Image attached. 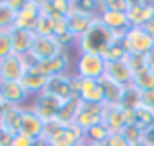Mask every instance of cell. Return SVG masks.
Listing matches in <instances>:
<instances>
[{"mask_svg": "<svg viewBox=\"0 0 154 146\" xmlns=\"http://www.w3.org/2000/svg\"><path fill=\"white\" fill-rule=\"evenodd\" d=\"M63 103H64V99H60V97H57V96H51V94H45V92H43V94L35 96L33 107H31V109H33V113L43 121V123H49V121H57Z\"/></svg>", "mask_w": 154, "mask_h": 146, "instance_id": "obj_6", "label": "cell"}, {"mask_svg": "<svg viewBox=\"0 0 154 146\" xmlns=\"http://www.w3.org/2000/svg\"><path fill=\"white\" fill-rule=\"evenodd\" d=\"M4 111H6V103L2 101V97H0V123H2V117H4Z\"/></svg>", "mask_w": 154, "mask_h": 146, "instance_id": "obj_46", "label": "cell"}, {"mask_svg": "<svg viewBox=\"0 0 154 146\" xmlns=\"http://www.w3.org/2000/svg\"><path fill=\"white\" fill-rule=\"evenodd\" d=\"M154 18V2H131V8L127 12V20L131 27H143L146 22Z\"/></svg>", "mask_w": 154, "mask_h": 146, "instance_id": "obj_12", "label": "cell"}, {"mask_svg": "<svg viewBox=\"0 0 154 146\" xmlns=\"http://www.w3.org/2000/svg\"><path fill=\"white\" fill-rule=\"evenodd\" d=\"M98 18H100V22L113 33V37H115L117 41H123L125 33L131 29V23H129V20H127V14H123V12L102 10Z\"/></svg>", "mask_w": 154, "mask_h": 146, "instance_id": "obj_8", "label": "cell"}, {"mask_svg": "<svg viewBox=\"0 0 154 146\" xmlns=\"http://www.w3.org/2000/svg\"><path fill=\"white\" fill-rule=\"evenodd\" d=\"M72 10L86 18H98L102 12V2L100 0H72Z\"/></svg>", "mask_w": 154, "mask_h": 146, "instance_id": "obj_25", "label": "cell"}, {"mask_svg": "<svg viewBox=\"0 0 154 146\" xmlns=\"http://www.w3.org/2000/svg\"><path fill=\"white\" fill-rule=\"evenodd\" d=\"M0 97L6 105H22L29 94L20 82H0Z\"/></svg>", "mask_w": 154, "mask_h": 146, "instance_id": "obj_16", "label": "cell"}, {"mask_svg": "<svg viewBox=\"0 0 154 146\" xmlns=\"http://www.w3.org/2000/svg\"><path fill=\"white\" fill-rule=\"evenodd\" d=\"M133 146H148V144H144V142H139V144H133Z\"/></svg>", "mask_w": 154, "mask_h": 146, "instance_id": "obj_50", "label": "cell"}, {"mask_svg": "<svg viewBox=\"0 0 154 146\" xmlns=\"http://www.w3.org/2000/svg\"><path fill=\"white\" fill-rule=\"evenodd\" d=\"M68 62H70V56L66 55V51L63 55L55 56L51 60H45V62H39L37 68L43 72L45 76H55V74H66L68 70Z\"/></svg>", "mask_w": 154, "mask_h": 146, "instance_id": "obj_22", "label": "cell"}, {"mask_svg": "<svg viewBox=\"0 0 154 146\" xmlns=\"http://www.w3.org/2000/svg\"><path fill=\"white\" fill-rule=\"evenodd\" d=\"M143 27H144V29H146V31H148V33H150V35H152V37H154V18L150 20V22H146V23H144V26H143Z\"/></svg>", "mask_w": 154, "mask_h": 146, "instance_id": "obj_45", "label": "cell"}, {"mask_svg": "<svg viewBox=\"0 0 154 146\" xmlns=\"http://www.w3.org/2000/svg\"><path fill=\"white\" fill-rule=\"evenodd\" d=\"M115 41L113 33L100 22V18H94L88 27V31L78 37L76 45H78V53H94V55H102L111 43Z\"/></svg>", "mask_w": 154, "mask_h": 146, "instance_id": "obj_1", "label": "cell"}, {"mask_svg": "<svg viewBox=\"0 0 154 146\" xmlns=\"http://www.w3.org/2000/svg\"><path fill=\"white\" fill-rule=\"evenodd\" d=\"M105 78L113 80V82L121 84V86H131L133 82V72L131 68L127 66V62L125 60H113V62H107L105 64Z\"/></svg>", "mask_w": 154, "mask_h": 146, "instance_id": "obj_18", "label": "cell"}, {"mask_svg": "<svg viewBox=\"0 0 154 146\" xmlns=\"http://www.w3.org/2000/svg\"><path fill=\"white\" fill-rule=\"evenodd\" d=\"M74 146H88V142H86V140H84V138H82V140H78V142H76Z\"/></svg>", "mask_w": 154, "mask_h": 146, "instance_id": "obj_49", "label": "cell"}, {"mask_svg": "<svg viewBox=\"0 0 154 146\" xmlns=\"http://www.w3.org/2000/svg\"><path fill=\"white\" fill-rule=\"evenodd\" d=\"M144 64H146V68L150 72H154V49L150 53H146V55H144Z\"/></svg>", "mask_w": 154, "mask_h": 146, "instance_id": "obj_44", "label": "cell"}, {"mask_svg": "<svg viewBox=\"0 0 154 146\" xmlns=\"http://www.w3.org/2000/svg\"><path fill=\"white\" fill-rule=\"evenodd\" d=\"M143 142L148 144V146H154V127L146 129V131L143 132Z\"/></svg>", "mask_w": 154, "mask_h": 146, "instance_id": "obj_43", "label": "cell"}, {"mask_svg": "<svg viewBox=\"0 0 154 146\" xmlns=\"http://www.w3.org/2000/svg\"><path fill=\"white\" fill-rule=\"evenodd\" d=\"M45 94L57 96L60 99H68L72 94V82H70V74H55L47 78V86H45Z\"/></svg>", "mask_w": 154, "mask_h": 146, "instance_id": "obj_15", "label": "cell"}, {"mask_svg": "<svg viewBox=\"0 0 154 146\" xmlns=\"http://www.w3.org/2000/svg\"><path fill=\"white\" fill-rule=\"evenodd\" d=\"M102 113H103V105H92V103H84L82 101V107H80L78 115L74 119V125L82 132H86L90 127L102 123Z\"/></svg>", "mask_w": 154, "mask_h": 146, "instance_id": "obj_11", "label": "cell"}, {"mask_svg": "<svg viewBox=\"0 0 154 146\" xmlns=\"http://www.w3.org/2000/svg\"><path fill=\"white\" fill-rule=\"evenodd\" d=\"M47 78H49V76L43 74V72L37 68V64H27V68H26V72H23L22 80H20V84L26 88V92L29 96H39V94L45 92Z\"/></svg>", "mask_w": 154, "mask_h": 146, "instance_id": "obj_10", "label": "cell"}, {"mask_svg": "<svg viewBox=\"0 0 154 146\" xmlns=\"http://www.w3.org/2000/svg\"><path fill=\"white\" fill-rule=\"evenodd\" d=\"M35 35H39V37H55V20L41 14L37 20V26H35Z\"/></svg>", "mask_w": 154, "mask_h": 146, "instance_id": "obj_31", "label": "cell"}, {"mask_svg": "<svg viewBox=\"0 0 154 146\" xmlns=\"http://www.w3.org/2000/svg\"><path fill=\"white\" fill-rule=\"evenodd\" d=\"M102 123L109 132H121L127 125H135V109H125L121 105H103Z\"/></svg>", "mask_w": 154, "mask_h": 146, "instance_id": "obj_2", "label": "cell"}, {"mask_svg": "<svg viewBox=\"0 0 154 146\" xmlns=\"http://www.w3.org/2000/svg\"><path fill=\"white\" fill-rule=\"evenodd\" d=\"M22 115H23L22 105H6V111H4L0 127H4L8 132H12V135H18L20 132V123H22Z\"/></svg>", "mask_w": 154, "mask_h": 146, "instance_id": "obj_23", "label": "cell"}, {"mask_svg": "<svg viewBox=\"0 0 154 146\" xmlns=\"http://www.w3.org/2000/svg\"><path fill=\"white\" fill-rule=\"evenodd\" d=\"M135 125L140 129V131H146V129L154 127V111H150V109L143 107V105L139 103V107L135 109Z\"/></svg>", "mask_w": 154, "mask_h": 146, "instance_id": "obj_28", "label": "cell"}, {"mask_svg": "<svg viewBox=\"0 0 154 146\" xmlns=\"http://www.w3.org/2000/svg\"><path fill=\"white\" fill-rule=\"evenodd\" d=\"M51 2H53V6H55V10L59 12L60 18H66L72 12V0H51Z\"/></svg>", "mask_w": 154, "mask_h": 146, "instance_id": "obj_37", "label": "cell"}, {"mask_svg": "<svg viewBox=\"0 0 154 146\" xmlns=\"http://www.w3.org/2000/svg\"><path fill=\"white\" fill-rule=\"evenodd\" d=\"M109 129L105 127L103 123H98L94 125V127H90L86 132H84V140H88V142H105V140L109 138Z\"/></svg>", "mask_w": 154, "mask_h": 146, "instance_id": "obj_29", "label": "cell"}, {"mask_svg": "<svg viewBox=\"0 0 154 146\" xmlns=\"http://www.w3.org/2000/svg\"><path fill=\"white\" fill-rule=\"evenodd\" d=\"M16 22V12L8 0H0V31H10Z\"/></svg>", "mask_w": 154, "mask_h": 146, "instance_id": "obj_27", "label": "cell"}, {"mask_svg": "<svg viewBox=\"0 0 154 146\" xmlns=\"http://www.w3.org/2000/svg\"><path fill=\"white\" fill-rule=\"evenodd\" d=\"M140 105L146 109L154 111V90H148V92H140Z\"/></svg>", "mask_w": 154, "mask_h": 146, "instance_id": "obj_40", "label": "cell"}, {"mask_svg": "<svg viewBox=\"0 0 154 146\" xmlns=\"http://www.w3.org/2000/svg\"><path fill=\"white\" fill-rule=\"evenodd\" d=\"M121 135L127 138V142L129 144H139V142H143V131H140L137 125H127V127L121 131Z\"/></svg>", "mask_w": 154, "mask_h": 146, "instance_id": "obj_34", "label": "cell"}, {"mask_svg": "<svg viewBox=\"0 0 154 146\" xmlns=\"http://www.w3.org/2000/svg\"><path fill=\"white\" fill-rule=\"evenodd\" d=\"M105 144H107V146H131V144L127 142V138H125L121 132H111V135H109V138L105 140Z\"/></svg>", "mask_w": 154, "mask_h": 146, "instance_id": "obj_39", "label": "cell"}, {"mask_svg": "<svg viewBox=\"0 0 154 146\" xmlns=\"http://www.w3.org/2000/svg\"><path fill=\"white\" fill-rule=\"evenodd\" d=\"M33 146H49V144H47L45 140H41V138H39V140H35V142H33Z\"/></svg>", "mask_w": 154, "mask_h": 146, "instance_id": "obj_47", "label": "cell"}, {"mask_svg": "<svg viewBox=\"0 0 154 146\" xmlns=\"http://www.w3.org/2000/svg\"><path fill=\"white\" fill-rule=\"evenodd\" d=\"M39 16H41L39 0H26V2H23V8L16 14L14 27L26 29V31H33L35 33V26H37Z\"/></svg>", "mask_w": 154, "mask_h": 146, "instance_id": "obj_9", "label": "cell"}, {"mask_svg": "<svg viewBox=\"0 0 154 146\" xmlns=\"http://www.w3.org/2000/svg\"><path fill=\"white\" fill-rule=\"evenodd\" d=\"M84 138V132L76 127L74 123L68 125V127H63L47 140L49 146H74L78 140Z\"/></svg>", "mask_w": 154, "mask_h": 146, "instance_id": "obj_17", "label": "cell"}, {"mask_svg": "<svg viewBox=\"0 0 154 146\" xmlns=\"http://www.w3.org/2000/svg\"><path fill=\"white\" fill-rule=\"evenodd\" d=\"M78 97L84 101V103L103 105V92H102V86H100V80H86V78H82Z\"/></svg>", "mask_w": 154, "mask_h": 146, "instance_id": "obj_19", "label": "cell"}, {"mask_svg": "<svg viewBox=\"0 0 154 146\" xmlns=\"http://www.w3.org/2000/svg\"><path fill=\"white\" fill-rule=\"evenodd\" d=\"M131 8V0H103L102 10H111V12H123L127 14Z\"/></svg>", "mask_w": 154, "mask_h": 146, "instance_id": "obj_35", "label": "cell"}, {"mask_svg": "<svg viewBox=\"0 0 154 146\" xmlns=\"http://www.w3.org/2000/svg\"><path fill=\"white\" fill-rule=\"evenodd\" d=\"M35 33L33 31H26V29H18V27H12L10 29V41H12V53L20 56H27L33 45Z\"/></svg>", "mask_w": 154, "mask_h": 146, "instance_id": "obj_14", "label": "cell"}, {"mask_svg": "<svg viewBox=\"0 0 154 146\" xmlns=\"http://www.w3.org/2000/svg\"><path fill=\"white\" fill-rule=\"evenodd\" d=\"M35 140L29 138V136L22 135V132H18V135H14V140H12V146H33Z\"/></svg>", "mask_w": 154, "mask_h": 146, "instance_id": "obj_41", "label": "cell"}, {"mask_svg": "<svg viewBox=\"0 0 154 146\" xmlns=\"http://www.w3.org/2000/svg\"><path fill=\"white\" fill-rule=\"evenodd\" d=\"M92 20H94V18H86V16H82V14H78V12L72 10L70 14L66 16V29L78 39V37H82V35L88 31Z\"/></svg>", "mask_w": 154, "mask_h": 146, "instance_id": "obj_24", "label": "cell"}, {"mask_svg": "<svg viewBox=\"0 0 154 146\" xmlns=\"http://www.w3.org/2000/svg\"><path fill=\"white\" fill-rule=\"evenodd\" d=\"M131 86L135 88L137 92H148V90H154V72H150L148 68L133 74V82Z\"/></svg>", "mask_w": 154, "mask_h": 146, "instance_id": "obj_26", "label": "cell"}, {"mask_svg": "<svg viewBox=\"0 0 154 146\" xmlns=\"http://www.w3.org/2000/svg\"><path fill=\"white\" fill-rule=\"evenodd\" d=\"M12 55V41L10 31H0V60Z\"/></svg>", "mask_w": 154, "mask_h": 146, "instance_id": "obj_36", "label": "cell"}, {"mask_svg": "<svg viewBox=\"0 0 154 146\" xmlns=\"http://www.w3.org/2000/svg\"><path fill=\"white\" fill-rule=\"evenodd\" d=\"M57 43H59V45L60 47H63V51H64V49H66V47H70V45H74V43L76 41H78V39H76L74 37V35H72L70 33V31H66V33H63V35H57Z\"/></svg>", "mask_w": 154, "mask_h": 146, "instance_id": "obj_38", "label": "cell"}, {"mask_svg": "<svg viewBox=\"0 0 154 146\" xmlns=\"http://www.w3.org/2000/svg\"><path fill=\"white\" fill-rule=\"evenodd\" d=\"M123 60L127 62V66L131 68L133 74H137V72H140V70H144V68H146V64H144V55H135V53H127Z\"/></svg>", "mask_w": 154, "mask_h": 146, "instance_id": "obj_33", "label": "cell"}, {"mask_svg": "<svg viewBox=\"0 0 154 146\" xmlns=\"http://www.w3.org/2000/svg\"><path fill=\"white\" fill-rule=\"evenodd\" d=\"M123 47L127 53L146 55L154 49V37L144 27H131L123 37Z\"/></svg>", "mask_w": 154, "mask_h": 146, "instance_id": "obj_5", "label": "cell"}, {"mask_svg": "<svg viewBox=\"0 0 154 146\" xmlns=\"http://www.w3.org/2000/svg\"><path fill=\"white\" fill-rule=\"evenodd\" d=\"M63 47L57 43L55 37H39L35 35L33 39V45H31V51L27 55V62L29 64H39V62H45V60H51L55 56L63 55Z\"/></svg>", "mask_w": 154, "mask_h": 146, "instance_id": "obj_3", "label": "cell"}, {"mask_svg": "<svg viewBox=\"0 0 154 146\" xmlns=\"http://www.w3.org/2000/svg\"><path fill=\"white\" fill-rule=\"evenodd\" d=\"M140 103V92H137L133 86H127L123 92V99H121V107L125 109H137Z\"/></svg>", "mask_w": 154, "mask_h": 146, "instance_id": "obj_32", "label": "cell"}, {"mask_svg": "<svg viewBox=\"0 0 154 146\" xmlns=\"http://www.w3.org/2000/svg\"><path fill=\"white\" fill-rule=\"evenodd\" d=\"M86 142H88V140H86ZM88 146H107V144H105V142H88Z\"/></svg>", "mask_w": 154, "mask_h": 146, "instance_id": "obj_48", "label": "cell"}, {"mask_svg": "<svg viewBox=\"0 0 154 146\" xmlns=\"http://www.w3.org/2000/svg\"><path fill=\"white\" fill-rule=\"evenodd\" d=\"M43 129H45V123L39 119L37 115L33 113V109H23L22 115V123H20V132L33 140H39L43 136Z\"/></svg>", "mask_w": 154, "mask_h": 146, "instance_id": "obj_13", "label": "cell"}, {"mask_svg": "<svg viewBox=\"0 0 154 146\" xmlns=\"http://www.w3.org/2000/svg\"><path fill=\"white\" fill-rule=\"evenodd\" d=\"M125 55H127V51H125V47H123V41H113L111 45H109L105 51L102 53V56H103V60L105 62H113V60H123L125 59Z\"/></svg>", "mask_w": 154, "mask_h": 146, "instance_id": "obj_30", "label": "cell"}, {"mask_svg": "<svg viewBox=\"0 0 154 146\" xmlns=\"http://www.w3.org/2000/svg\"><path fill=\"white\" fill-rule=\"evenodd\" d=\"M12 140H14V135L0 127V146H12Z\"/></svg>", "mask_w": 154, "mask_h": 146, "instance_id": "obj_42", "label": "cell"}, {"mask_svg": "<svg viewBox=\"0 0 154 146\" xmlns=\"http://www.w3.org/2000/svg\"><path fill=\"white\" fill-rule=\"evenodd\" d=\"M100 86H102V92H103V105H121L125 86L105 78V76L100 78Z\"/></svg>", "mask_w": 154, "mask_h": 146, "instance_id": "obj_20", "label": "cell"}, {"mask_svg": "<svg viewBox=\"0 0 154 146\" xmlns=\"http://www.w3.org/2000/svg\"><path fill=\"white\" fill-rule=\"evenodd\" d=\"M27 56H20L12 53L10 56L0 60V82H20L27 68Z\"/></svg>", "mask_w": 154, "mask_h": 146, "instance_id": "obj_7", "label": "cell"}, {"mask_svg": "<svg viewBox=\"0 0 154 146\" xmlns=\"http://www.w3.org/2000/svg\"><path fill=\"white\" fill-rule=\"evenodd\" d=\"M80 107H82V99H80L78 96H70L68 99H64L63 107H60V113L59 117H57V121H59L63 127H68V125L74 123L76 115H78Z\"/></svg>", "mask_w": 154, "mask_h": 146, "instance_id": "obj_21", "label": "cell"}, {"mask_svg": "<svg viewBox=\"0 0 154 146\" xmlns=\"http://www.w3.org/2000/svg\"><path fill=\"white\" fill-rule=\"evenodd\" d=\"M105 60L102 55L94 53H78L76 59V74L86 80H100L105 74Z\"/></svg>", "mask_w": 154, "mask_h": 146, "instance_id": "obj_4", "label": "cell"}]
</instances>
